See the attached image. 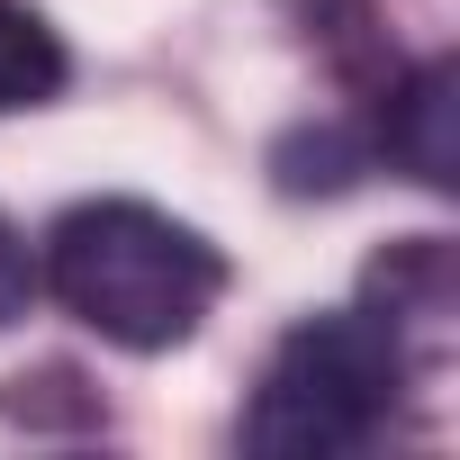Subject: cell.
Segmentation results:
<instances>
[{
  "label": "cell",
  "instance_id": "cell-1",
  "mask_svg": "<svg viewBox=\"0 0 460 460\" xmlns=\"http://www.w3.org/2000/svg\"><path fill=\"white\" fill-rule=\"evenodd\" d=\"M37 289H55L64 316H82L118 352H172L226 298V253L145 199H91L55 217Z\"/></svg>",
  "mask_w": 460,
  "mask_h": 460
},
{
  "label": "cell",
  "instance_id": "cell-4",
  "mask_svg": "<svg viewBox=\"0 0 460 460\" xmlns=\"http://www.w3.org/2000/svg\"><path fill=\"white\" fill-rule=\"evenodd\" d=\"M64 37L28 10V0H0V109H46L64 91Z\"/></svg>",
  "mask_w": 460,
  "mask_h": 460
},
{
  "label": "cell",
  "instance_id": "cell-3",
  "mask_svg": "<svg viewBox=\"0 0 460 460\" xmlns=\"http://www.w3.org/2000/svg\"><path fill=\"white\" fill-rule=\"evenodd\" d=\"M451 91H460V73H451V64H424V73H406V82L388 91V109H379L388 163H406L424 190H451Z\"/></svg>",
  "mask_w": 460,
  "mask_h": 460
},
{
  "label": "cell",
  "instance_id": "cell-5",
  "mask_svg": "<svg viewBox=\"0 0 460 460\" xmlns=\"http://www.w3.org/2000/svg\"><path fill=\"white\" fill-rule=\"evenodd\" d=\"M28 298H37V253L19 244V226L0 217V325H19Z\"/></svg>",
  "mask_w": 460,
  "mask_h": 460
},
{
  "label": "cell",
  "instance_id": "cell-2",
  "mask_svg": "<svg viewBox=\"0 0 460 460\" xmlns=\"http://www.w3.org/2000/svg\"><path fill=\"white\" fill-rule=\"evenodd\" d=\"M406 370H415V352L370 307L307 316L262 361V388L244 406V451H262V460H343V451L379 442V424L406 397Z\"/></svg>",
  "mask_w": 460,
  "mask_h": 460
}]
</instances>
